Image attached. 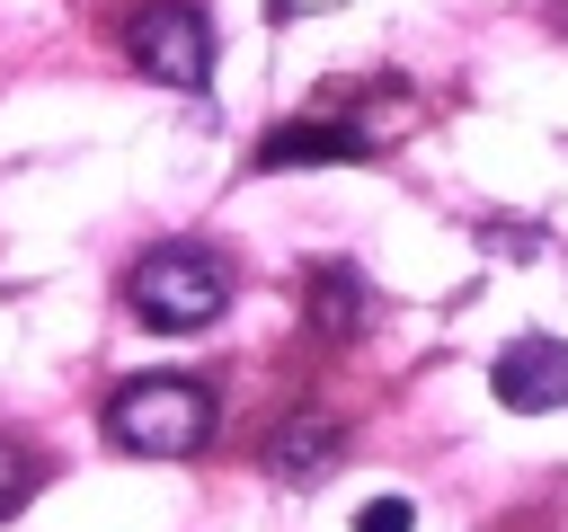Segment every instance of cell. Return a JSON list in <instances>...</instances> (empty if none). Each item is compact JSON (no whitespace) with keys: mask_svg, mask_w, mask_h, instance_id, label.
I'll return each instance as SVG.
<instances>
[{"mask_svg":"<svg viewBox=\"0 0 568 532\" xmlns=\"http://www.w3.org/2000/svg\"><path fill=\"white\" fill-rule=\"evenodd\" d=\"M337 443H346V426H337V417H293V426L275 434V452H266V461H275L284 479H320V470L337 461Z\"/></svg>","mask_w":568,"mask_h":532,"instance_id":"52a82bcc","label":"cell"},{"mask_svg":"<svg viewBox=\"0 0 568 532\" xmlns=\"http://www.w3.org/2000/svg\"><path fill=\"white\" fill-rule=\"evenodd\" d=\"M222 301H231V257H213V248H195V239H160V248H142V257L124 266V310H133L142 328H160V337L204 328Z\"/></svg>","mask_w":568,"mask_h":532,"instance_id":"6da1fadb","label":"cell"},{"mask_svg":"<svg viewBox=\"0 0 568 532\" xmlns=\"http://www.w3.org/2000/svg\"><path fill=\"white\" fill-rule=\"evenodd\" d=\"M124 53H133V71H151L169 89H204L213 80V27H204L195 0H142L124 18Z\"/></svg>","mask_w":568,"mask_h":532,"instance_id":"3957f363","label":"cell"},{"mask_svg":"<svg viewBox=\"0 0 568 532\" xmlns=\"http://www.w3.org/2000/svg\"><path fill=\"white\" fill-rule=\"evenodd\" d=\"M364 319H373L364 275H355V266H311V328H320V337H355Z\"/></svg>","mask_w":568,"mask_h":532,"instance_id":"8992f818","label":"cell"},{"mask_svg":"<svg viewBox=\"0 0 568 532\" xmlns=\"http://www.w3.org/2000/svg\"><path fill=\"white\" fill-rule=\"evenodd\" d=\"M373 142L355 124H275L257 142V168H311V160H364Z\"/></svg>","mask_w":568,"mask_h":532,"instance_id":"5b68a950","label":"cell"},{"mask_svg":"<svg viewBox=\"0 0 568 532\" xmlns=\"http://www.w3.org/2000/svg\"><path fill=\"white\" fill-rule=\"evenodd\" d=\"M106 434L115 452H142V461H178L213 434V390L204 381H178V372H151V381H124L106 399Z\"/></svg>","mask_w":568,"mask_h":532,"instance_id":"7a4b0ae2","label":"cell"},{"mask_svg":"<svg viewBox=\"0 0 568 532\" xmlns=\"http://www.w3.org/2000/svg\"><path fill=\"white\" fill-rule=\"evenodd\" d=\"M36 479H44V461H36L27 443H9V434H0V514H18V505L36 497Z\"/></svg>","mask_w":568,"mask_h":532,"instance_id":"ba28073f","label":"cell"},{"mask_svg":"<svg viewBox=\"0 0 568 532\" xmlns=\"http://www.w3.org/2000/svg\"><path fill=\"white\" fill-rule=\"evenodd\" d=\"M355 532H408V497H382V505H364V523Z\"/></svg>","mask_w":568,"mask_h":532,"instance_id":"9c48e42d","label":"cell"},{"mask_svg":"<svg viewBox=\"0 0 568 532\" xmlns=\"http://www.w3.org/2000/svg\"><path fill=\"white\" fill-rule=\"evenodd\" d=\"M488 381H497V408H515V417L568 408V346H559V337H515V346L488 364Z\"/></svg>","mask_w":568,"mask_h":532,"instance_id":"277c9868","label":"cell"}]
</instances>
